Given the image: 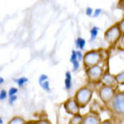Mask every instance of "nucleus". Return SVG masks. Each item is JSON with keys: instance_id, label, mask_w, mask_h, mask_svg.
Listing matches in <instances>:
<instances>
[{"instance_id": "obj_13", "label": "nucleus", "mask_w": 124, "mask_h": 124, "mask_svg": "<svg viewBox=\"0 0 124 124\" xmlns=\"http://www.w3.org/2000/svg\"><path fill=\"white\" fill-rule=\"evenodd\" d=\"M14 81L20 86V87H23V86L25 85V83H27V82L28 81V79H27L26 77H21L17 79H14Z\"/></svg>"}, {"instance_id": "obj_21", "label": "nucleus", "mask_w": 124, "mask_h": 124, "mask_svg": "<svg viewBox=\"0 0 124 124\" xmlns=\"http://www.w3.org/2000/svg\"><path fill=\"white\" fill-rule=\"evenodd\" d=\"M47 79H48V76L46 75H41V76L39 77V83L41 84L42 82L47 80Z\"/></svg>"}, {"instance_id": "obj_30", "label": "nucleus", "mask_w": 124, "mask_h": 124, "mask_svg": "<svg viewBox=\"0 0 124 124\" xmlns=\"http://www.w3.org/2000/svg\"><path fill=\"white\" fill-rule=\"evenodd\" d=\"M3 81H4V79H3V78L0 77V85H1V84H3Z\"/></svg>"}, {"instance_id": "obj_1", "label": "nucleus", "mask_w": 124, "mask_h": 124, "mask_svg": "<svg viewBox=\"0 0 124 124\" xmlns=\"http://www.w3.org/2000/svg\"><path fill=\"white\" fill-rule=\"evenodd\" d=\"M93 91L89 88H81L76 92L75 97V100L77 103L79 108H85L90 101Z\"/></svg>"}, {"instance_id": "obj_27", "label": "nucleus", "mask_w": 124, "mask_h": 124, "mask_svg": "<svg viewBox=\"0 0 124 124\" xmlns=\"http://www.w3.org/2000/svg\"><path fill=\"white\" fill-rule=\"evenodd\" d=\"M76 55H77V59L79 60V61H80V60L83 59V55H82L81 51H76Z\"/></svg>"}, {"instance_id": "obj_3", "label": "nucleus", "mask_w": 124, "mask_h": 124, "mask_svg": "<svg viewBox=\"0 0 124 124\" xmlns=\"http://www.w3.org/2000/svg\"><path fill=\"white\" fill-rule=\"evenodd\" d=\"M121 31L118 28V26H113L108 30L104 34L105 41L109 44H115L121 37Z\"/></svg>"}, {"instance_id": "obj_16", "label": "nucleus", "mask_w": 124, "mask_h": 124, "mask_svg": "<svg viewBox=\"0 0 124 124\" xmlns=\"http://www.w3.org/2000/svg\"><path fill=\"white\" fill-rule=\"evenodd\" d=\"M85 40L81 37H79V43H78V48H79L80 50H83L85 46Z\"/></svg>"}, {"instance_id": "obj_10", "label": "nucleus", "mask_w": 124, "mask_h": 124, "mask_svg": "<svg viewBox=\"0 0 124 124\" xmlns=\"http://www.w3.org/2000/svg\"><path fill=\"white\" fill-rule=\"evenodd\" d=\"M65 88L66 89H70L71 88V73L70 71H67L65 73Z\"/></svg>"}, {"instance_id": "obj_5", "label": "nucleus", "mask_w": 124, "mask_h": 124, "mask_svg": "<svg viewBox=\"0 0 124 124\" xmlns=\"http://www.w3.org/2000/svg\"><path fill=\"white\" fill-rule=\"evenodd\" d=\"M112 107L118 114H123L124 109V95L123 93H119L114 95L112 99Z\"/></svg>"}, {"instance_id": "obj_22", "label": "nucleus", "mask_w": 124, "mask_h": 124, "mask_svg": "<svg viewBox=\"0 0 124 124\" xmlns=\"http://www.w3.org/2000/svg\"><path fill=\"white\" fill-rule=\"evenodd\" d=\"M73 68H74V70L75 71H76L79 70V61H75V62H73Z\"/></svg>"}, {"instance_id": "obj_19", "label": "nucleus", "mask_w": 124, "mask_h": 124, "mask_svg": "<svg viewBox=\"0 0 124 124\" xmlns=\"http://www.w3.org/2000/svg\"><path fill=\"white\" fill-rule=\"evenodd\" d=\"M77 61V55H76V51H72V55L70 57V62H75Z\"/></svg>"}, {"instance_id": "obj_28", "label": "nucleus", "mask_w": 124, "mask_h": 124, "mask_svg": "<svg viewBox=\"0 0 124 124\" xmlns=\"http://www.w3.org/2000/svg\"><path fill=\"white\" fill-rule=\"evenodd\" d=\"M92 13H93V9H92L91 8H88L87 10H86V15L90 16L92 15Z\"/></svg>"}, {"instance_id": "obj_31", "label": "nucleus", "mask_w": 124, "mask_h": 124, "mask_svg": "<svg viewBox=\"0 0 124 124\" xmlns=\"http://www.w3.org/2000/svg\"><path fill=\"white\" fill-rule=\"evenodd\" d=\"M0 124H3V119L0 117Z\"/></svg>"}, {"instance_id": "obj_4", "label": "nucleus", "mask_w": 124, "mask_h": 124, "mask_svg": "<svg viewBox=\"0 0 124 124\" xmlns=\"http://www.w3.org/2000/svg\"><path fill=\"white\" fill-rule=\"evenodd\" d=\"M87 75L89 79L91 82L97 83V82L101 81V79L103 75V68L99 66V65L92 66L89 68V70H87Z\"/></svg>"}, {"instance_id": "obj_9", "label": "nucleus", "mask_w": 124, "mask_h": 124, "mask_svg": "<svg viewBox=\"0 0 124 124\" xmlns=\"http://www.w3.org/2000/svg\"><path fill=\"white\" fill-rule=\"evenodd\" d=\"M100 118L96 114H89L82 119V124H100Z\"/></svg>"}, {"instance_id": "obj_2", "label": "nucleus", "mask_w": 124, "mask_h": 124, "mask_svg": "<svg viewBox=\"0 0 124 124\" xmlns=\"http://www.w3.org/2000/svg\"><path fill=\"white\" fill-rule=\"evenodd\" d=\"M83 59L85 65L90 68L92 66H95L97 64L99 63V61H101V55L99 51H91L86 53L85 56H83Z\"/></svg>"}, {"instance_id": "obj_18", "label": "nucleus", "mask_w": 124, "mask_h": 124, "mask_svg": "<svg viewBox=\"0 0 124 124\" xmlns=\"http://www.w3.org/2000/svg\"><path fill=\"white\" fill-rule=\"evenodd\" d=\"M17 91H18V89H17V88L12 87L11 89H9V91H8V95H9V96L16 95V93H17Z\"/></svg>"}, {"instance_id": "obj_12", "label": "nucleus", "mask_w": 124, "mask_h": 124, "mask_svg": "<svg viewBox=\"0 0 124 124\" xmlns=\"http://www.w3.org/2000/svg\"><path fill=\"white\" fill-rule=\"evenodd\" d=\"M8 124H26V122L24 121V119L22 118V117H15L9 122Z\"/></svg>"}, {"instance_id": "obj_23", "label": "nucleus", "mask_w": 124, "mask_h": 124, "mask_svg": "<svg viewBox=\"0 0 124 124\" xmlns=\"http://www.w3.org/2000/svg\"><path fill=\"white\" fill-rule=\"evenodd\" d=\"M17 95L9 96V103H10V104H13V102H15L16 100H17Z\"/></svg>"}, {"instance_id": "obj_24", "label": "nucleus", "mask_w": 124, "mask_h": 124, "mask_svg": "<svg viewBox=\"0 0 124 124\" xmlns=\"http://www.w3.org/2000/svg\"><path fill=\"white\" fill-rule=\"evenodd\" d=\"M101 13H102V9H100V8H98V9L94 10V13H93V17H99V16L101 14Z\"/></svg>"}, {"instance_id": "obj_20", "label": "nucleus", "mask_w": 124, "mask_h": 124, "mask_svg": "<svg viewBox=\"0 0 124 124\" xmlns=\"http://www.w3.org/2000/svg\"><path fill=\"white\" fill-rule=\"evenodd\" d=\"M7 98V92L5 90H2L0 92V100H3Z\"/></svg>"}, {"instance_id": "obj_8", "label": "nucleus", "mask_w": 124, "mask_h": 124, "mask_svg": "<svg viewBox=\"0 0 124 124\" xmlns=\"http://www.w3.org/2000/svg\"><path fill=\"white\" fill-rule=\"evenodd\" d=\"M101 81L104 85V86H108V87L113 88L117 85V82L115 80L114 76L110 75L109 73H105L104 75H103Z\"/></svg>"}, {"instance_id": "obj_11", "label": "nucleus", "mask_w": 124, "mask_h": 124, "mask_svg": "<svg viewBox=\"0 0 124 124\" xmlns=\"http://www.w3.org/2000/svg\"><path fill=\"white\" fill-rule=\"evenodd\" d=\"M82 119H83V117L79 114L74 115V117L70 120V124H80L82 123Z\"/></svg>"}, {"instance_id": "obj_25", "label": "nucleus", "mask_w": 124, "mask_h": 124, "mask_svg": "<svg viewBox=\"0 0 124 124\" xmlns=\"http://www.w3.org/2000/svg\"><path fill=\"white\" fill-rule=\"evenodd\" d=\"M118 28H119L121 32H123V31H124V22H123V20H122V22H120Z\"/></svg>"}, {"instance_id": "obj_14", "label": "nucleus", "mask_w": 124, "mask_h": 124, "mask_svg": "<svg viewBox=\"0 0 124 124\" xmlns=\"http://www.w3.org/2000/svg\"><path fill=\"white\" fill-rule=\"evenodd\" d=\"M98 32H99V27H94L91 29L90 31V35H91V41H93L95 40V38L98 36Z\"/></svg>"}, {"instance_id": "obj_26", "label": "nucleus", "mask_w": 124, "mask_h": 124, "mask_svg": "<svg viewBox=\"0 0 124 124\" xmlns=\"http://www.w3.org/2000/svg\"><path fill=\"white\" fill-rule=\"evenodd\" d=\"M35 124H51V123L48 120H41L39 122H37Z\"/></svg>"}, {"instance_id": "obj_7", "label": "nucleus", "mask_w": 124, "mask_h": 124, "mask_svg": "<svg viewBox=\"0 0 124 124\" xmlns=\"http://www.w3.org/2000/svg\"><path fill=\"white\" fill-rule=\"evenodd\" d=\"M64 106H65V108L66 110V112L68 113H70V114H73V115L79 114V108L74 98L68 99L65 103V105Z\"/></svg>"}, {"instance_id": "obj_17", "label": "nucleus", "mask_w": 124, "mask_h": 124, "mask_svg": "<svg viewBox=\"0 0 124 124\" xmlns=\"http://www.w3.org/2000/svg\"><path fill=\"white\" fill-rule=\"evenodd\" d=\"M41 85V87L43 88V89L44 90H46V91H50V83H49V81H47V80H46V81H44L42 82L41 84H40Z\"/></svg>"}, {"instance_id": "obj_29", "label": "nucleus", "mask_w": 124, "mask_h": 124, "mask_svg": "<svg viewBox=\"0 0 124 124\" xmlns=\"http://www.w3.org/2000/svg\"><path fill=\"white\" fill-rule=\"evenodd\" d=\"M100 124H113V123L111 122V120H106V121H104L103 123H102Z\"/></svg>"}, {"instance_id": "obj_15", "label": "nucleus", "mask_w": 124, "mask_h": 124, "mask_svg": "<svg viewBox=\"0 0 124 124\" xmlns=\"http://www.w3.org/2000/svg\"><path fill=\"white\" fill-rule=\"evenodd\" d=\"M115 78V80L117 82V84H123L124 82V73L123 72H122V73H119L118 75H117L116 76L114 77Z\"/></svg>"}, {"instance_id": "obj_6", "label": "nucleus", "mask_w": 124, "mask_h": 124, "mask_svg": "<svg viewBox=\"0 0 124 124\" xmlns=\"http://www.w3.org/2000/svg\"><path fill=\"white\" fill-rule=\"evenodd\" d=\"M114 95V89L111 87H108V86H103L99 91V97L104 103H108L110 101H112Z\"/></svg>"}]
</instances>
